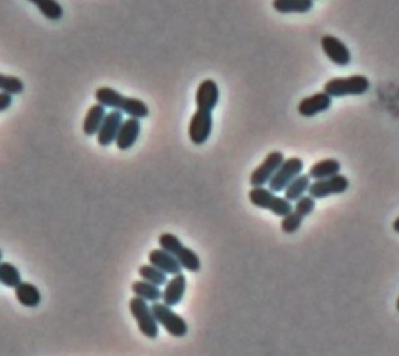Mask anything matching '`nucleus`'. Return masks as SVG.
<instances>
[{"label": "nucleus", "instance_id": "obj_1", "mask_svg": "<svg viewBox=\"0 0 399 356\" xmlns=\"http://www.w3.org/2000/svg\"><path fill=\"white\" fill-rule=\"evenodd\" d=\"M96 101L97 103L103 105L105 108L122 111L130 117L145 119L150 115L147 103L142 102L140 98L126 97L124 94H120L119 91L108 87H102L96 91Z\"/></svg>", "mask_w": 399, "mask_h": 356}, {"label": "nucleus", "instance_id": "obj_2", "mask_svg": "<svg viewBox=\"0 0 399 356\" xmlns=\"http://www.w3.org/2000/svg\"><path fill=\"white\" fill-rule=\"evenodd\" d=\"M249 202L254 206H258L261 210H268L270 212H273L275 216L286 217L294 211V205L289 202L286 197L276 196L273 191H270L267 188H253L248 192Z\"/></svg>", "mask_w": 399, "mask_h": 356}, {"label": "nucleus", "instance_id": "obj_3", "mask_svg": "<svg viewBox=\"0 0 399 356\" xmlns=\"http://www.w3.org/2000/svg\"><path fill=\"white\" fill-rule=\"evenodd\" d=\"M369 89V80L365 75H351L344 78H331L323 91L332 98L346 96H362Z\"/></svg>", "mask_w": 399, "mask_h": 356}, {"label": "nucleus", "instance_id": "obj_4", "mask_svg": "<svg viewBox=\"0 0 399 356\" xmlns=\"http://www.w3.org/2000/svg\"><path fill=\"white\" fill-rule=\"evenodd\" d=\"M153 314L156 322H158L164 330H166L170 336L174 338H184L189 331L188 322L180 314L162 302H156L152 305Z\"/></svg>", "mask_w": 399, "mask_h": 356}, {"label": "nucleus", "instance_id": "obj_5", "mask_svg": "<svg viewBox=\"0 0 399 356\" xmlns=\"http://www.w3.org/2000/svg\"><path fill=\"white\" fill-rule=\"evenodd\" d=\"M131 316L136 319L139 331L148 339H156L159 334V324L156 322L152 306L144 298L134 295L130 300Z\"/></svg>", "mask_w": 399, "mask_h": 356}, {"label": "nucleus", "instance_id": "obj_6", "mask_svg": "<svg viewBox=\"0 0 399 356\" xmlns=\"http://www.w3.org/2000/svg\"><path fill=\"white\" fill-rule=\"evenodd\" d=\"M304 163L303 160L292 156L282 163L281 167L276 170V174L272 177V180L268 182V189L273 192H282L286 191L289 184L295 180L298 175L303 174Z\"/></svg>", "mask_w": 399, "mask_h": 356}, {"label": "nucleus", "instance_id": "obj_7", "mask_svg": "<svg viewBox=\"0 0 399 356\" xmlns=\"http://www.w3.org/2000/svg\"><path fill=\"white\" fill-rule=\"evenodd\" d=\"M286 161L284 158L282 152H270L266 160H263L261 165L253 170L251 177H249V183H251L253 188H261L268 184V182L272 180V177L276 174V170L281 167L282 163Z\"/></svg>", "mask_w": 399, "mask_h": 356}, {"label": "nucleus", "instance_id": "obj_8", "mask_svg": "<svg viewBox=\"0 0 399 356\" xmlns=\"http://www.w3.org/2000/svg\"><path fill=\"white\" fill-rule=\"evenodd\" d=\"M349 188V180L345 175H334L329 178H325V180H315L312 182L309 188V196L318 201V198H326L331 196H339L344 194Z\"/></svg>", "mask_w": 399, "mask_h": 356}, {"label": "nucleus", "instance_id": "obj_9", "mask_svg": "<svg viewBox=\"0 0 399 356\" xmlns=\"http://www.w3.org/2000/svg\"><path fill=\"white\" fill-rule=\"evenodd\" d=\"M212 113L197 110L189 124V139L195 146H203L212 133Z\"/></svg>", "mask_w": 399, "mask_h": 356}, {"label": "nucleus", "instance_id": "obj_10", "mask_svg": "<svg viewBox=\"0 0 399 356\" xmlns=\"http://www.w3.org/2000/svg\"><path fill=\"white\" fill-rule=\"evenodd\" d=\"M322 49L325 55L337 66L345 68L351 63V52L346 47L345 42H341L339 38L332 34H325L322 37Z\"/></svg>", "mask_w": 399, "mask_h": 356}, {"label": "nucleus", "instance_id": "obj_11", "mask_svg": "<svg viewBox=\"0 0 399 356\" xmlns=\"http://www.w3.org/2000/svg\"><path fill=\"white\" fill-rule=\"evenodd\" d=\"M122 124H124V113L117 110L110 111L97 133L98 144L102 147H108L112 144V142H116V138Z\"/></svg>", "mask_w": 399, "mask_h": 356}, {"label": "nucleus", "instance_id": "obj_12", "mask_svg": "<svg viewBox=\"0 0 399 356\" xmlns=\"http://www.w3.org/2000/svg\"><path fill=\"white\" fill-rule=\"evenodd\" d=\"M218 98H220V91L216 80L206 78V80L200 83V87L197 89V96H195L197 110L212 113L218 105Z\"/></svg>", "mask_w": 399, "mask_h": 356}, {"label": "nucleus", "instance_id": "obj_13", "mask_svg": "<svg viewBox=\"0 0 399 356\" xmlns=\"http://www.w3.org/2000/svg\"><path fill=\"white\" fill-rule=\"evenodd\" d=\"M332 105V97L327 96L325 91L317 92V94H312L309 97L303 98L298 105V113L303 117H313L320 115V113L327 111Z\"/></svg>", "mask_w": 399, "mask_h": 356}, {"label": "nucleus", "instance_id": "obj_14", "mask_svg": "<svg viewBox=\"0 0 399 356\" xmlns=\"http://www.w3.org/2000/svg\"><path fill=\"white\" fill-rule=\"evenodd\" d=\"M140 119L128 117L124 120L116 138V146L119 151H130V148L136 144L140 134Z\"/></svg>", "mask_w": 399, "mask_h": 356}, {"label": "nucleus", "instance_id": "obj_15", "mask_svg": "<svg viewBox=\"0 0 399 356\" xmlns=\"http://www.w3.org/2000/svg\"><path fill=\"white\" fill-rule=\"evenodd\" d=\"M148 261H150V265L158 267L167 275L181 274L183 267L180 265V261L176 260V256H174L172 253H169L166 250H162V248H155V250L150 252Z\"/></svg>", "mask_w": 399, "mask_h": 356}, {"label": "nucleus", "instance_id": "obj_16", "mask_svg": "<svg viewBox=\"0 0 399 356\" xmlns=\"http://www.w3.org/2000/svg\"><path fill=\"white\" fill-rule=\"evenodd\" d=\"M186 281L188 280L183 272L174 275L172 279L166 283V289L162 291V303H166L170 308L181 303L184 293H186Z\"/></svg>", "mask_w": 399, "mask_h": 356}, {"label": "nucleus", "instance_id": "obj_17", "mask_svg": "<svg viewBox=\"0 0 399 356\" xmlns=\"http://www.w3.org/2000/svg\"><path fill=\"white\" fill-rule=\"evenodd\" d=\"M106 115H108V113H106V108L103 105L96 103V105L89 106L86 117H84V122H83L84 134H86V136H97V133L100 130V127H102Z\"/></svg>", "mask_w": 399, "mask_h": 356}, {"label": "nucleus", "instance_id": "obj_18", "mask_svg": "<svg viewBox=\"0 0 399 356\" xmlns=\"http://www.w3.org/2000/svg\"><path fill=\"white\" fill-rule=\"evenodd\" d=\"M14 294H16L18 302L22 306H27V308H37L42 300L39 289L28 281L20 283L19 286L14 289Z\"/></svg>", "mask_w": 399, "mask_h": 356}, {"label": "nucleus", "instance_id": "obj_19", "mask_svg": "<svg viewBox=\"0 0 399 356\" xmlns=\"http://www.w3.org/2000/svg\"><path fill=\"white\" fill-rule=\"evenodd\" d=\"M337 174H340V163L334 158H327L310 166L308 175L315 182V180H325V178H329Z\"/></svg>", "mask_w": 399, "mask_h": 356}, {"label": "nucleus", "instance_id": "obj_20", "mask_svg": "<svg viewBox=\"0 0 399 356\" xmlns=\"http://www.w3.org/2000/svg\"><path fill=\"white\" fill-rule=\"evenodd\" d=\"M312 178L308 174L298 175L294 182H292L289 186L284 191V197L287 198L289 202H296L301 198L306 192H309V188L312 184Z\"/></svg>", "mask_w": 399, "mask_h": 356}, {"label": "nucleus", "instance_id": "obj_21", "mask_svg": "<svg viewBox=\"0 0 399 356\" xmlns=\"http://www.w3.org/2000/svg\"><path fill=\"white\" fill-rule=\"evenodd\" d=\"M275 11L287 13H309L313 8V0H273Z\"/></svg>", "mask_w": 399, "mask_h": 356}, {"label": "nucleus", "instance_id": "obj_22", "mask_svg": "<svg viewBox=\"0 0 399 356\" xmlns=\"http://www.w3.org/2000/svg\"><path fill=\"white\" fill-rule=\"evenodd\" d=\"M133 293L136 297L144 298L145 302H161L162 300V291L159 289V286H156L153 283H148V281H134L133 283Z\"/></svg>", "mask_w": 399, "mask_h": 356}, {"label": "nucleus", "instance_id": "obj_23", "mask_svg": "<svg viewBox=\"0 0 399 356\" xmlns=\"http://www.w3.org/2000/svg\"><path fill=\"white\" fill-rule=\"evenodd\" d=\"M0 283H2L5 288L16 289L19 284L22 283L19 269L11 265V262H0Z\"/></svg>", "mask_w": 399, "mask_h": 356}, {"label": "nucleus", "instance_id": "obj_24", "mask_svg": "<svg viewBox=\"0 0 399 356\" xmlns=\"http://www.w3.org/2000/svg\"><path fill=\"white\" fill-rule=\"evenodd\" d=\"M38 6V10L48 20H60L64 14L63 6L56 0H28Z\"/></svg>", "mask_w": 399, "mask_h": 356}, {"label": "nucleus", "instance_id": "obj_25", "mask_svg": "<svg viewBox=\"0 0 399 356\" xmlns=\"http://www.w3.org/2000/svg\"><path fill=\"white\" fill-rule=\"evenodd\" d=\"M175 256H176V260L180 261L181 267L189 270V272H200V269H202V261H200V256L192 250V248L186 246H184Z\"/></svg>", "mask_w": 399, "mask_h": 356}, {"label": "nucleus", "instance_id": "obj_26", "mask_svg": "<svg viewBox=\"0 0 399 356\" xmlns=\"http://www.w3.org/2000/svg\"><path fill=\"white\" fill-rule=\"evenodd\" d=\"M139 275H140L142 280L148 281V283H153V284H156V286H162V284H166L169 281L167 274H164L162 270L152 266L150 262H148V265H144V266L139 267Z\"/></svg>", "mask_w": 399, "mask_h": 356}, {"label": "nucleus", "instance_id": "obj_27", "mask_svg": "<svg viewBox=\"0 0 399 356\" xmlns=\"http://www.w3.org/2000/svg\"><path fill=\"white\" fill-rule=\"evenodd\" d=\"M24 89H25V84L19 77L0 74V91L2 92H8V94L11 96H19V94H22Z\"/></svg>", "mask_w": 399, "mask_h": 356}, {"label": "nucleus", "instance_id": "obj_28", "mask_svg": "<svg viewBox=\"0 0 399 356\" xmlns=\"http://www.w3.org/2000/svg\"><path fill=\"white\" fill-rule=\"evenodd\" d=\"M159 246H161L162 250L172 253L174 256L184 247L183 242L180 241V238L175 236V234H172V233H162L159 236Z\"/></svg>", "mask_w": 399, "mask_h": 356}, {"label": "nucleus", "instance_id": "obj_29", "mask_svg": "<svg viewBox=\"0 0 399 356\" xmlns=\"http://www.w3.org/2000/svg\"><path fill=\"white\" fill-rule=\"evenodd\" d=\"M313 210H315V198L310 196H303L299 201L295 202V206H294V211L301 217L310 216Z\"/></svg>", "mask_w": 399, "mask_h": 356}, {"label": "nucleus", "instance_id": "obj_30", "mask_svg": "<svg viewBox=\"0 0 399 356\" xmlns=\"http://www.w3.org/2000/svg\"><path fill=\"white\" fill-rule=\"evenodd\" d=\"M303 219L299 215H296L295 211H292L290 215H287L286 217H282L281 220V230L287 234H292L299 230V227L303 224Z\"/></svg>", "mask_w": 399, "mask_h": 356}, {"label": "nucleus", "instance_id": "obj_31", "mask_svg": "<svg viewBox=\"0 0 399 356\" xmlns=\"http://www.w3.org/2000/svg\"><path fill=\"white\" fill-rule=\"evenodd\" d=\"M13 103V96L8 94V92H2L0 91V113L6 111Z\"/></svg>", "mask_w": 399, "mask_h": 356}, {"label": "nucleus", "instance_id": "obj_32", "mask_svg": "<svg viewBox=\"0 0 399 356\" xmlns=\"http://www.w3.org/2000/svg\"><path fill=\"white\" fill-rule=\"evenodd\" d=\"M393 230H395L396 233H399V217H396V219H395V222H393Z\"/></svg>", "mask_w": 399, "mask_h": 356}, {"label": "nucleus", "instance_id": "obj_33", "mask_svg": "<svg viewBox=\"0 0 399 356\" xmlns=\"http://www.w3.org/2000/svg\"><path fill=\"white\" fill-rule=\"evenodd\" d=\"M396 310L399 311V297H398V300H396Z\"/></svg>", "mask_w": 399, "mask_h": 356}, {"label": "nucleus", "instance_id": "obj_34", "mask_svg": "<svg viewBox=\"0 0 399 356\" xmlns=\"http://www.w3.org/2000/svg\"><path fill=\"white\" fill-rule=\"evenodd\" d=\"M0 262H2V250H0Z\"/></svg>", "mask_w": 399, "mask_h": 356}]
</instances>
